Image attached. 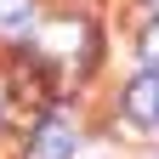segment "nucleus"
<instances>
[{"label": "nucleus", "instance_id": "obj_5", "mask_svg": "<svg viewBox=\"0 0 159 159\" xmlns=\"http://www.w3.org/2000/svg\"><path fill=\"white\" fill-rule=\"evenodd\" d=\"M148 6H153V11H159V0H148Z\"/></svg>", "mask_w": 159, "mask_h": 159}, {"label": "nucleus", "instance_id": "obj_4", "mask_svg": "<svg viewBox=\"0 0 159 159\" xmlns=\"http://www.w3.org/2000/svg\"><path fill=\"white\" fill-rule=\"evenodd\" d=\"M142 57H148V63H159V17H153V23H142Z\"/></svg>", "mask_w": 159, "mask_h": 159}, {"label": "nucleus", "instance_id": "obj_3", "mask_svg": "<svg viewBox=\"0 0 159 159\" xmlns=\"http://www.w3.org/2000/svg\"><path fill=\"white\" fill-rule=\"evenodd\" d=\"M74 153V131L57 125V119H46L34 136H29V159H68Z\"/></svg>", "mask_w": 159, "mask_h": 159}, {"label": "nucleus", "instance_id": "obj_2", "mask_svg": "<svg viewBox=\"0 0 159 159\" xmlns=\"http://www.w3.org/2000/svg\"><path fill=\"white\" fill-rule=\"evenodd\" d=\"M119 108H125V125H136V131H159V68L136 74L131 85H125V97H119Z\"/></svg>", "mask_w": 159, "mask_h": 159}, {"label": "nucleus", "instance_id": "obj_1", "mask_svg": "<svg viewBox=\"0 0 159 159\" xmlns=\"http://www.w3.org/2000/svg\"><path fill=\"white\" fill-rule=\"evenodd\" d=\"M6 97L17 108H46L51 102V68L34 63V57H17L11 74H6Z\"/></svg>", "mask_w": 159, "mask_h": 159}]
</instances>
